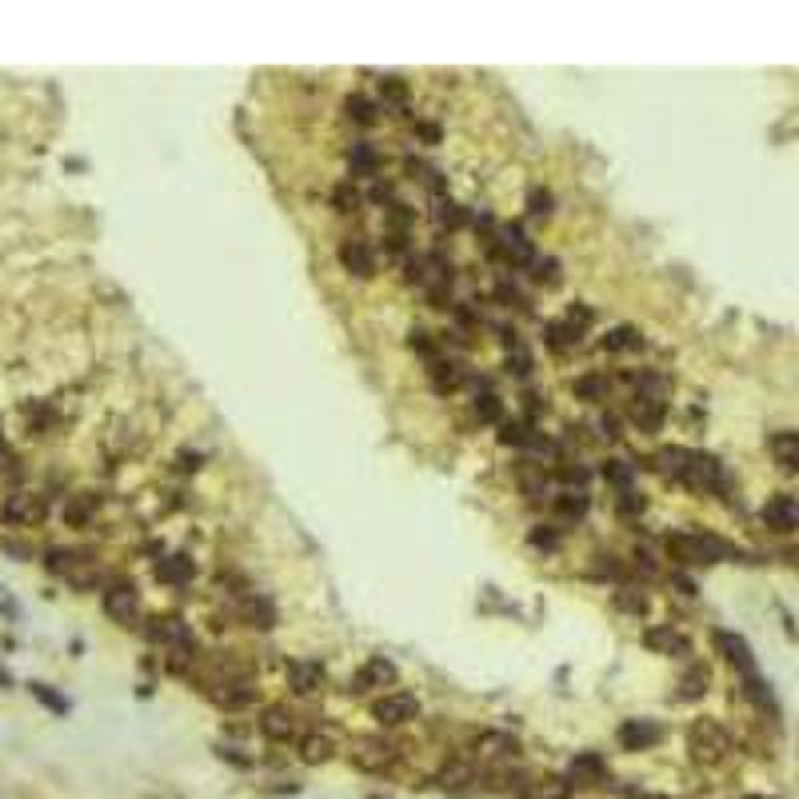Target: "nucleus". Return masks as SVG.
Wrapping results in <instances>:
<instances>
[{
  "label": "nucleus",
  "mask_w": 799,
  "mask_h": 799,
  "mask_svg": "<svg viewBox=\"0 0 799 799\" xmlns=\"http://www.w3.org/2000/svg\"><path fill=\"white\" fill-rule=\"evenodd\" d=\"M535 428L528 420H500V444L504 448H528Z\"/></svg>",
  "instance_id": "cd10ccee"
},
{
  "label": "nucleus",
  "mask_w": 799,
  "mask_h": 799,
  "mask_svg": "<svg viewBox=\"0 0 799 799\" xmlns=\"http://www.w3.org/2000/svg\"><path fill=\"white\" fill-rule=\"evenodd\" d=\"M472 412H476L480 424H500L504 420V404L492 388H476V400H472Z\"/></svg>",
  "instance_id": "bb28decb"
},
{
  "label": "nucleus",
  "mask_w": 799,
  "mask_h": 799,
  "mask_svg": "<svg viewBox=\"0 0 799 799\" xmlns=\"http://www.w3.org/2000/svg\"><path fill=\"white\" fill-rule=\"evenodd\" d=\"M332 752H336V744H332L328 735H320V732H312V735L300 740V760L305 764H328Z\"/></svg>",
  "instance_id": "a878e982"
},
{
  "label": "nucleus",
  "mask_w": 799,
  "mask_h": 799,
  "mask_svg": "<svg viewBox=\"0 0 799 799\" xmlns=\"http://www.w3.org/2000/svg\"><path fill=\"white\" fill-rule=\"evenodd\" d=\"M388 216H392V225H396V228H408L412 220H416V212H412L408 205H392V208H388Z\"/></svg>",
  "instance_id": "4d7b16f0"
},
{
  "label": "nucleus",
  "mask_w": 799,
  "mask_h": 799,
  "mask_svg": "<svg viewBox=\"0 0 799 799\" xmlns=\"http://www.w3.org/2000/svg\"><path fill=\"white\" fill-rule=\"evenodd\" d=\"M472 755L484 764H508L520 755V740L508 732H484V735H476V744H472Z\"/></svg>",
  "instance_id": "6e6552de"
},
{
  "label": "nucleus",
  "mask_w": 799,
  "mask_h": 799,
  "mask_svg": "<svg viewBox=\"0 0 799 799\" xmlns=\"http://www.w3.org/2000/svg\"><path fill=\"white\" fill-rule=\"evenodd\" d=\"M628 799H667V795H655V792H635V795H628Z\"/></svg>",
  "instance_id": "69168bd1"
},
{
  "label": "nucleus",
  "mask_w": 799,
  "mask_h": 799,
  "mask_svg": "<svg viewBox=\"0 0 799 799\" xmlns=\"http://www.w3.org/2000/svg\"><path fill=\"white\" fill-rule=\"evenodd\" d=\"M520 484L528 495H544V488H548V476H544V468H528V464H520Z\"/></svg>",
  "instance_id": "a18cd8bd"
},
{
  "label": "nucleus",
  "mask_w": 799,
  "mask_h": 799,
  "mask_svg": "<svg viewBox=\"0 0 799 799\" xmlns=\"http://www.w3.org/2000/svg\"><path fill=\"white\" fill-rule=\"evenodd\" d=\"M380 93H384V100H392V105H404V100H408V85H404L400 76H384Z\"/></svg>",
  "instance_id": "de8ad7c7"
},
{
  "label": "nucleus",
  "mask_w": 799,
  "mask_h": 799,
  "mask_svg": "<svg viewBox=\"0 0 799 799\" xmlns=\"http://www.w3.org/2000/svg\"><path fill=\"white\" fill-rule=\"evenodd\" d=\"M767 444H772L775 460L784 464V472H795V444H799L795 432H787V428H784V432H775V436L767 440Z\"/></svg>",
  "instance_id": "72a5a7b5"
},
{
  "label": "nucleus",
  "mask_w": 799,
  "mask_h": 799,
  "mask_svg": "<svg viewBox=\"0 0 799 799\" xmlns=\"http://www.w3.org/2000/svg\"><path fill=\"white\" fill-rule=\"evenodd\" d=\"M332 205H336L340 212H356V208H360V192H356V185H352V180H340V185L332 188Z\"/></svg>",
  "instance_id": "79ce46f5"
},
{
  "label": "nucleus",
  "mask_w": 799,
  "mask_h": 799,
  "mask_svg": "<svg viewBox=\"0 0 799 799\" xmlns=\"http://www.w3.org/2000/svg\"><path fill=\"white\" fill-rule=\"evenodd\" d=\"M28 692H33L36 700L48 707V712H56V715H68V700H65V695H56V692H53V687H48V684L33 680V684H28Z\"/></svg>",
  "instance_id": "a19ab883"
},
{
  "label": "nucleus",
  "mask_w": 799,
  "mask_h": 799,
  "mask_svg": "<svg viewBox=\"0 0 799 799\" xmlns=\"http://www.w3.org/2000/svg\"><path fill=\"white\" fill-rule=\"evenodd\" d=\"M392 760H396V744L380 740V735L352 740V764L364 767V772H384V767H392Z\"/></svg>",
  "instance_id": "423d86ee"
},
{
  "label": "nucleus",
  "mask_w": 799,
  "mask_h": 799,
  "mask_svg": "<svg viewBox=\"0 0 799 799\" xmlns=\"http://www.w3.org/2000/svg\"><path fill=\"white\" fill-rule=\"evenodd\" d=\"M575 396L588 400V404H600L604 396H608V376H600V372H588V376H580L572 384Z\"/></svg>",
  "instance_id": "2f4dec72"
},
{
  "label": "nucleus",
  "mask_w": 799,
  "mask_h": 799,
  "mask_svg": "<svg viewBox=\"0 0 799 799\" xmlns=\"http://www.w3.org/2000/svg\"><path fill=\"white\" fill-rule=\"evenodd\" d=\"M428 376L436 384V392H456L460 384L468 380V372H464V364H456V360H432Z\"/></svg>",
  "instance_id": "aec40b11"
},
{
  "label": "nucleus",
  "mask_w": 799,
  "mask_h": 799,
  "mask_svg": "<svg viewBox=\"0 0 799 799\" xmlns=\"http://www.w3.org/2000/svg\"><path fill=\"white\" fill-rule=\"evenodd\" d=\"M0 687H13V675H8L5 667H0Z\"/></svg>",
  "instance_id": "338daca9"
},
{
  "label": "nucleus",
  "mask_w": 799,
  "mask_h": 799,
  "mask_svg": "<svg viewBox=\"0 0 799 799\" xmlns=\"http://www.w3.org/2000/svg\"><path fill=\"white\" fill-rule=\"evenodd\" d=\"M408 344H412V348H416V352H424V356H432V360H436V340H432L424 328H412Z\"/></svg>",
  "instance_id": "3c124183"
},
{
  "label": "nucleus",
  "mask_w": 799,
  "mask_h": 799,
  "mask_svg": "<svg viewBox=\"0 0 799 799\" xmlns=\"http://www.w3.org/2000/svg\"><path fill=\"white\" fill-rule=\"evenodd\" d=\"M644 644L652 647V652H660V655H675V660L692 655V640H687L684 632H675L672 624H655V628H647V632H644Z\"/></svg>",
  "instance_id": "9b49d317"
},
{
  "label": "nucleus",
  "mask_w": 799,
  "mask_h": 799,
  "mask_svg": "<svg viewBox=\"0 0 799 799\" xmlns=\"http://www.w3.org/2000/svg\"><path fill=\"white\" fill-rule=\"evenodd\" d=\"M535 285H544V288H555L560 285V265L548 256V260H535Z\"/></svg>",
  "instance_id": "49530a36"
},
{
  "label": "nucleus",
  "mask_w": 799,
  "mask_h": 799,
  "mask_svg": "<svg viewBox=\"0 0 799 799\" xmlns=\"http://www.w3.org/2000/svg\"><path fill=\"white\" fill-rule=\"evenodd\" d=\"M615 740H620L624 752H647L652 744H660V727L652 720H624Z\"/></svg>",
  "instance_id": "2eb2a0df"
},
{
  "label": "nucleus",
  "mask_w": 799,
  "mask_h": 799,
  "mask_svg": "<svg viewBox=\"0 0 799 799\" xmlns=\"http://www.w3.org/2000/svg\"><path fill=\"white\" fill-rule=\"evenodd\" d=\"M760 520L767 524L772 532H795V520H799V508H795V495H787V492H780V495H772V500L764 504V512H760Z\"/></svg>",
  "instance_id": "f8f14e48"
},
{
  "label": "nucleus",
  "mask_w": 799,
  "mask_h": 799,
  "mask_svg": "<svg viewBox=\"0 0 799 799\" xmlns=\"http://www.w3.org/2000/svg\"><path fill=\"white\" fill-rule=\"evenodd\" d=\"M735 548H727L720 535L712 532H672L667 535V555L684 568H707V564H720L724 555H732ZM744 555V552H735Z\"/></svg>",
  "instance_id": "f257e3e1"
},
{
  "label": "nucleus",
  "mask_w": 799,
  "mask_h": 799,
  "mask_svg": "<svg viewBox=\"0 0 799 799\" xmlns=\"http://www.w3.org/2000/svg\"><path fill=\"white\" fill-rule=\"evenodd\" d=\"M600 476L608 480V484H615L620 492H628L632 480H635V464H628V460H608V464L600 468Z\"/></svg>",
  "instance_id": "f704fd0d"
},
{
  "label": "nucleus",
  "mask_w": 799,
  "mask_h": 799,
  "mask_svg": "<svg viewBox=\"0 0 799 799\" xmlns=\"http://www.w3.org/2000/svg\"><path fill=\"white\" fill-rule=\"evenodd\" d=\"M595 560H600L595 564L600 575H624V564H615V555H595Z\"/></svg>",
  "instance_id": "13d9d810"
},
{
  "label": "nucleus",
  "mask_w": 799,
  "mask_h": 799,
  "mask_svg": "<svg viewBox=\"0 0 799 799\" xmlns=\"http://www.w3.org/2000/svg\"><path fill=\"white\" fill-rule=\"evenodd\" d=\"M220 707H228V712H236V707H248L252 700H256V687H248V684H228L225 692H216L212 695Z\"/></svg>",
  "instance_id": "473e14b6"
},
{
  "label": "nucleus",
  "mask_w": 799,
  "mask_h": 799,
  "mask_svg": "<svg viewBox=\"0 0 799 799\" xmlns=\"http://www.w3.org/2000/svg\"><path fill=\"white\" fill-rule=\"evenodd\" d=\"M105 612L113 615L116 624H136L140 620V592L133 588V584H125V580H116V584H108L105 588Z\"/></svg>",
  "instance_id": "0eeeda50"
},
{
  "label": "nucleus",
  "mask_w": 799,
  "mask_h": 799,
  "mask_svg": "<svg viewBox=\"0 0 799 799\" xmlns=\"http://www.w3.org/2000/svg\"><path fill=\"white\" fill-rule=\"evenodd\" d=\"M495 300H500V305H508V308H524V296L512 285H495Z\"/></svg>",
  "instance_id": "5fc2aeb1"
},
{
  "label": "nucleus",
  "mask_w": 799,
  "mask_h": 799,
  "mask_svg": "<svg viewBox=\"0 0 799 799\" xmlns=\"http://www.w3.org/2000/svg\"><path fill=\"white\" fill-rule=\"evenodd\" d=\"M192 575H196V564H192L188 555H168V560L156 564V580L160 584H188Z\"/></svg>",
  "instance_id": "412c9836"
},
{
  "label": "nucleus",
  "mask_w": 799,
  "mask_h": 799,
  "mask_svg": "<svg viewBox=\"0 0 799 799\" xmlns=\"http://www.w3.org/2000/svg\"><path fill=\"white\" fill-rule=\"evenodd\" d=\"M600 428H604V436H608V440L620 436V432H615V428H620V420H615V416H604V420H600Z\"/></svg>",
  "instance_id": "bf43d9fd"
},
{
  "label": "nucleus",
  "mask_w": 799,
  "mask_h": 799,
  "mask_svg": "<svg viewBox=\"0 0 799 799\" xmlns=\"http://www.w3.org/2000/svg\"><path fill=\"white\" fill-rule=\"evenodd\" d=\"M388 684H396V664L384 660V655H372V660L364 664L356 675H352L348 692L364 695V692H372V687H388Z\"/></svg>",
  "instance_id": "9d476101"
},
{
  "label": "nucleus",
  "mask_w": 799,
  "mask_h": 799,
  "mask_svg": "<svg viewBox=\"0 0 799 799\" xmlns=\"http://www.w3.org/2000/svg\"><path fill=\"white\" fill-rule=\"evenodd\" d=\"M200 468V456L196 452H185V456H180V472H196Z\"/></svg>",
  "instance_id": "052dcab7"
},
{
  "label": "nucleus",
  "mask_w": 799,
  "mask_h": 799,
  "mask_svg": "<svg viewBox=\"0 0 799 799\" xmlns=\"http://www.w3.org/2000/svg\"><path fill=\"white\" fill-rule=\"evenodd\" d=\"M488 248L495 252V256H504L512 268H528V265H535V245L528 236H524V228L520 225H504L500 228V236L495 240H488Z\"/></svg>",
  "instance_id": "7ed1b4c3"
},
{
  "label": "nucleus",
  "mask_w": 799,
  "mask_h": 799,
  "mask_svg": "<svg viewBox=\"0 0 799 799\" xmlns=\"http://www.w3.org/2000/svg\"><path fill=\"white\" fill-rule=\"evenodd\" d=\"M615 608L620 612H628V615H647V595L640 592V588H615Z\"/></svg>",
  "instance_id": "4c0bfd02"
},
{
  "label": "nucleus",
  "mask_w": 799,
  "mask_h": 799,
  "mask_svg": "<svg viewBox=\"0 0 799 799\" xmlns=\"http://www.w3.org/2000/svg\"><path fill=\"white\" fill-rule=\"evenodd\" d=\"M0 515H5V524H13V528H33V524H40L48 515V504H45V495L16 492V495H8L5 500Z\"/></svg>",
  "instance_id": "39448f33"
},
{
  "label": "nucleus",
  "mask_w": 799,
  "mask_h": 799,
  "mask_svg": "<svg viewBox=\"0 0 799 799\" xmlns=\"http://www.w3.org/2000/svg\"><path fill=\"white\" fill-rule=\"evenodd\" d=\"M644 508H647V500H644V495H635L632 488L620 492V500H615V512H620V515H644Z\"/></svg>",
  "instance_id": "09e8293b"
},
{
  "label": "nucleus",
  "mask_w": 799,
  "mask_h": 799,
  "mask_svg": "<svg viewBox=\"0 0 799 799\" xmlns=\"http://www.w3.org/2000/svg\"><path fill=\"white\" fill-rule=\"evenodd\" d=\"M88 508H93V495H88V500H85V495H80V500H73V504H68V508H65V520H68V524H85Z\"/></svg>",
  "instance_id": "603ef678"
},
{
  "label": "nucleus",
  "mask_w": 799,
  "mask_h": 799,
  "mask_svg": "<svg viewBox=\"0 0 799 799\" xmlns=\"http://www.w3.org/2000/svg\"><path fill=\"white\" fill-rule=\"evenodd\" d=\"M436 220H440L444 228H464V225H468V212H464L456 200H444L440 212H436Z\"/></svg>",
  "instance_id": "c03bdc74"
},
{
  "label": "nucleus",
  "mask_w": 799,
  "mask_h": 799,
  "mask_svg": "<svg viewBox=\"0 0 799 799\" xmlns=\"http://www.w3.org/2000/svg\"><path fill=\"white\" fill-rule=\"evenodd\" d=\"M340 265L348 268L352 276H360V280L376 276V256H372V248L364 245V240H344V245H340Z\"/></svg>",
  "instance_id": "dca6fc26"
},
{
  "label": "nucleus",
  "mask_w": 799,
  "mask_h": 799,
  "mask_svg": "<svg viewBox=\"0 0 799 799\" xmlns=\"http://www.w3.org/2000/svg\"><path fill=\"white\" fill-rule=\"evenodd\" d=\"M744 695L752 700L760 712H772V715H780V707H775V692H772V684H764L760 675H744Z\"/></svg>",
  "instance_id": "b1692460"
},
{
  "label": "nucleus",
  "mask_w": 799,
  "mask_h": 799,
  "mask_svg": "<svg viewBox=\"0 0 799 799\" xmlns=\"http://www.w3.org/2000/svg\"><path fill=\"white\" fill-rule=\"evenodd\" d=\"M680 484H692V488H700V492L720 488V484H724V468H720V460L707 456V452H692V456H687V472H684V480H680Z\"/></svg>",
  "instance_id": "1a4fd4ad"
},
{
  "label": "nucleus",
  "mask_w": 799,
  "mask_h": 799,
  "mask_svg": "<svg viewBox=\"0 0 799 799\" xmlns=\"http://www.w3.org/2000/svg\"><path fill=\"white\" fill-rule=\"evenodd\" d=\"M604 775H608V764H604L600 752H580L568 767L572 787H595V784H604Z\"/></svg>",
  "instance_id": "ddd939ff"
},
{
  "label": "nucleus",
  "mask_w": 799,
  "mask_h": 799,
  "mask_svg": "<svg viewBox=\"0 0 799 799\" xmlns=\"http://www.w3.org/2000/svg\"><path fill=\"white\" fill-rule=\"evenodd\" d=\"M552 508H555V515H564V520H584L588 515V508H592V500H588V492H560L552 500Z\"/></svg>",
  "instance_id": "5701e85b"
},
{
  "label": "nucleus",
  "mask_w": 799,
  "mask_h": 799,
  "mask_svg": "<svg viewBox=\"0 0 799 799\" xmlns=\"http://www.w3.org/2000/svg\"><path fill=\"white\" fill-rule=\"evenodd\" d=\"M600 344H604V352H635V348H644V336L624 324V328H612Z\"/></svg>",
  "instance_id": "7c9ffc66"
},
{
  "label": "nucleus",
  "mask_w": 799,
  "mask_h": 799,
  "mask_svg": "<svg viewBox=\"0 0 799 799\" xmlns=\"http://www.w3.org/2000/svg\"><path fill=\"white\" fill-rule=\"evenodd\" d=\"M532 544H535V548H548V552H555V548H560V535L548 532V528H535V532H532Z\"/></svg>",
  "instance_id": "6e6d98bb"
},
{
  "label": "nucleus",
  "mask_w": 799,
  "mask_h": 799,
  "mask_svg": "<svg viewBox=\"0 0 799 799\" xmlns=\"http://www.w3.org/2000/svg\"><path fill=\"white\" fill-rule=\"evenodd\" d=\"M344 113H348V120H356V125H376V105L368 96H348L344 100Z\"/></svg>",
  "instance_id": "58836bf2"
},
{
  "label": "nucleus",
  "mask_w": 799,
  "mask_h": 799,
  "mask_svg": "<svg viewBox=\"0 0 799 799\" xmlns=\"http://www.w3.org/2000/svg\"><path fill=\"white\" fill-rule=\"evenodd\" d=\"M715 647H720V652H724V660H727V664H735L744 675H752V672H755L752 647H747L744 635H735V632H715Z\"/></svg>",
  "instance_id": "f3484780"
},
{
  "label": "nucleus",
  "mask_w": 799,
  "mask_h": 799,
  "mask_svg": "<svg viewBox=\"0 0 799 799\" xmlns=\"http://www.w3.org/2000/svg\"><path fill=\"white\" fill-rule=\"evenodd\" d=\"M544 332H548V344H552L555 352L575 348V344H580V336H584V332H575L572 324H548V328H544Z\"/></svg>",
  "instance_id": "ea45409f"
},
{
  "label": "nucleus",
  "mask_w": 799,
  "mask_h": 799,
  "mask_svg": "<svg viewBox=\"0 0 799 799\" xmlns=\"http://www.w3.org/2000/svg\"><path fill=\"white\" fill-rule=\"evenodd\" d=\"M528 208H532V216H548V212H552V192L548 188H532Z\"/></svg>",
  "instance_id": "8fccbe9b"
},
{
  "label": "nucleus",
  "mask_w": 799,
  "mask_h": 799,
  "mask_svg": "<svg viewBox=\"0 0 799 799\" xmlns=\"http://www.w3.org/2000/svg\"><path fill=\"white\" fill-rule=\"evenodd\" d=\"M372 200H380V205H384V200H392V188H388V185H376V188H372Z\"/></svg>",
  "instance_id": "0e129e2a"
},
{
  "label": "nucleus",
  "mask_w": 799,
  "mask_h": 799,
  "mask_svg": "<svg viewBox=\"0 0 799 799\" xmlns=\"http://www.w3.org/2000/svg\"><path fill=\"white\" fill-rule=\"evenodd\" d=\"M632 424H635L640 432H655V428L664 424V400L635 392V400H632Z\"/></svg>",
  "instance_id": "6ab92c4d"
},
{
  "label": "nucleus",
  "mask_w": 799,
  "mask_h": 799,
  "mask_svg": "<svg viewBox=\"0 0 799 799\" xmlns=\"http://www.w3.org/2000/svg\"><path fill=\"white\" fill-rule=\"evenodd\" d=\"M240 615H245L252 628H272V624H276V612H272V604L265 595H245V600H240Z\"/></svg>",
  "instance_id": "4be33fe9"
},
{
  "label": "nucleus",
  "mask_w": 799,
  "mask_h": 799,
  "mask_svg": "<svg viewBox=\"0 0 799 799\" xmlns=\"http://www.w3.org/2000/svg\"><path fill=\"white\" fill-rule=\"evenodd\" d=\"M707 684H712V672H707L704 664H692L684 672V680H680V700H704V692H707Z\"/></svg>",
  "instance_id": "393cba45"
},
{
  "label": "nucleus",
  "mask_w": 799,
  "mask_h": 799,
  "mask_svg": "<svg viewBox=\"0 0 799 799\" xmlns=\"http://www.w3.org/2000/svg\"><path fill=\"white\" fill-rule=\"evenodd\" d=\"M560 480L564 484H588V468H580V464H560Z\"/></svg>",
  "instance_id": "864d4df0"
},
{
  "label": "nucleus",
  "mask_w": 799,
  "mask_h": 799,
  "mask_svg": "<svg viewBox=\"0 0 799 799\" xmlns=\"http://www.w3.org/2000/svg\"><path fill=\"white\" fill-rule=\"evenodd\" d=\"M220 755H225V760H232L236 767H248V760H245V755H236V752H232V747H220Z\"/></svg>",
  "instance_id": "e2e57ef3"
},
{
  "label": "nucleus",
  "mask_w": 799,
  "mask_h": 799,
  "mask_svg": "<svg viewBox=\"0 0 799 799\" xmlns=\"http://www.w3.org/2000/svg\"><path fill=\"white\" fill-rule=\"evenodd\" d=\"M472 780H476V767H472V764H448V767H444V772L436 775V784H440V787H452V792H456V787H468Z\"/></svg>",
  "instance_id": "c9c22d12"
},
{
  "label": "nucleus",
  "mask_w": 799,
  "mask_h": 799,
  "mask_svg": "<svg viewBox=\"0 0 799 799\" xmlns=\"http://www.w3.org/2000/svg\"><path fill=\"white\" fill-rule=\"evenodd\" d=\"M740 799H775V795H740Z\"/></svg>",
  "instance_id": "774afa93"
},
{
  "label": "nucleus",
  "mask_w": 799,
  "mask_h": 799,
  "mask_svg": "<svg viewBox=\"0 0 799 799\" xmlns=\"http://www.w3.org/2000/svg\"><path fill=\"white\" fill-rule=\"evenodd\" d=\"M420 136L428 140V145H436V140H440V128H436V125H420Z\"/></svg>",
  "instance_id": "680f3d73"
},
{
  "label": "nucleus",
  "mask_w": 799,
  "mask_h": 799,
  "mask_svg": "<svg viewBox=\"0 0 799 799\" xmlns=\"http://www.w3.org/2000/svg\"><path fill=\"white\" fill-rule=\"evenodd\" d=\"M372 715H376L384 727H400V724H408V720H416L420 715V700L412 692H388V695H380V700L372 704Z\"/></svg>",
  "instance_id": "20e7f679"
},
{
  "label": "nucleus",
  "mask_w": 799,
  "mask_h": 799,
  "mask_svg": "<svg viewBox=\"0 0 799 799\" xmlns=\"http://www.w3.org/2000/svg\"><path fill=\"white\" fill-rule=\"evenodd\" d=\"M260 732H265L272 744L296 740V715H292L285 704H272V707H265V715H260Z\"/></svg>",
  "instance_id": "4468645a"
},
{
  "label": "nucleus",
  "mask_w": 799,
  "mask_h": 799,
  "mask_svg": "<svg viewBox=\"0 0 799 799\" xmlns=\"http://www.w3.org/2000/svg\"><path fill=\"white\" fill-rule=\"evenodd\" d=\"M524 795H532V799H572V784L560 780V775H544V780L528 784V792Z\"/></svg>",
  "instance_id": "c756f323"
},
{
  "label": "nucleus",
  "mask_w": 799,
  "mask_h": 799,
  "mask_svg": "<svg viewBox=\"0 0 799 799\" xmlns=\"http://www.w3.org/2000/svg\"><path fill=\"white\" fill-rule=\"evenodd\" d=\"M687 752H692L695 764L720 767L732 755V732L715 720H695L692 732H687Z\"/></svg>",
  "instance_id": "f03ea898"
},
{
  "label": "nucleus",
  "mask_w": 799,
  "mask_h": 799,
  "mask_svg": "<svg viewBox=\"0 0 799 799\" xmlns=\"http://www.w3.org/2000/svg\"><path fill=\"white\" fill-rule=\"evenodd\" d=\"M504 364H508V372H515L520 380H524V376H532V352L524 348V344L508 348V360H504Z\"/></svg>",
  "instance_id": "37998d69"
},
{
  "label": "nucleus",
  "mask_w": 799,
  "mask_h": 799,
  "mask_svg": "<svg viewBox=\"0 0 799 799\" xmlns=\"http://www.w3.org/2000/svg\"><path fill=\"white\" fill-rule=\"evenodd\" d=\"M288 684H292V692H300V695L320 692L324 687V667L316 660H292L288 664Z\"/></svg>",
  "instance_id": "a211bd4d"
},
{
  "label": "nucleus",
  "mask_w": 799,
  "mask_h": 799,
  "mask_svg": "<svg viewBox=\"0 0 799 799\" xmlns=\"http://www.w3.org/2000/svg\"><path fill=\"white\" fill-rule=\"evenodd\" d=\"M352 176H376L380 156L372 153V145H352Z\"/></svg>",
  "instance_id": "e433bc0d"
},
{
  "label": "nucleus",
  "mask_w": 799,
  "mask_h": 799,
  "mask_svg": "<svg viewBox=\"0 0 799 799\" xmlns=\"http://www.w3.org/2000/svg\"><path fill=\"white\" fill-rule=\"evenodd\" d=\"M687 456H692L687 448H660V452H655V468H660L664 476H672V480H684Z\"/></svg>",
  "instance_id": "c85d7f7f"
}]
</instances>
